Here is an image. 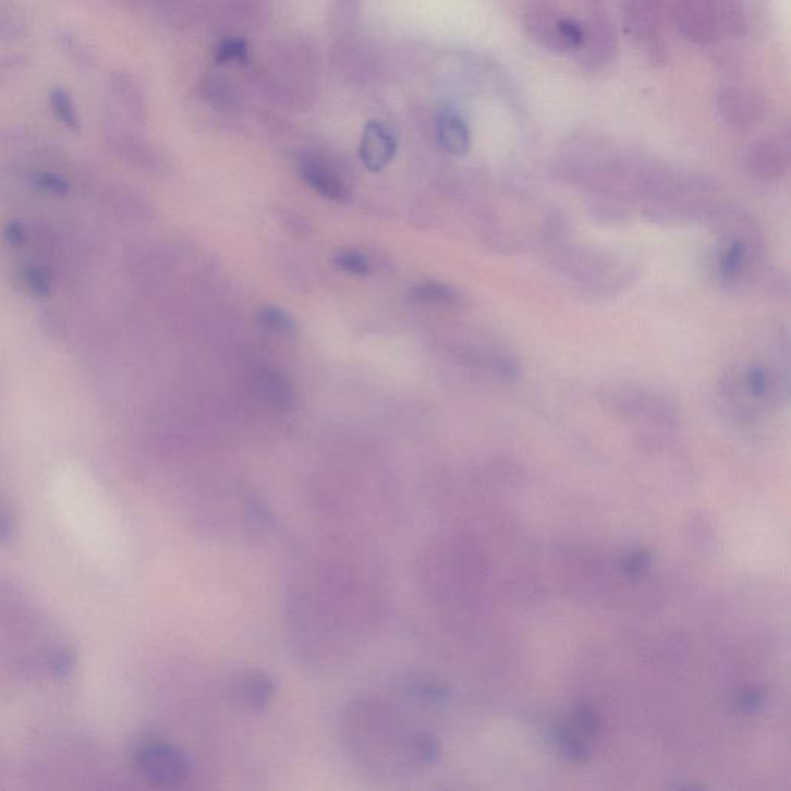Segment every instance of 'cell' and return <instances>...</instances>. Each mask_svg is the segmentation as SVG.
<instances>
[{"label": "cell", "mask_w": 791, "mask_h": 791, "mask_svg": "<svg viewBox=\"0 0 791 791\" xmlns=\"http://www.w3.org/2000/svg\"><path fill=\"white\" fill-rule=\"evenodd\" d=\"M340 739L351 763L375 779L399 781L435 763L434 735L380 698H357L343 713Z\"/></svg>", "instance_id": "cell-1"}, {"label": "cell", "mask_w": 791, "mask_h": 791, "mask_svg": "<svg viewBox=\"0 0 791 791\" xmlns=\"http://www.w3.org/2000/svg\"><path fill=\"white\" fill-rule=\"evenodd\" d=\"M136 770L147 782L157 787L183 786L191 776V760L186 753L161 739H143L133 750Z\"/></svg>", "instance_id": "cell-2"}, {"label": "cell", "mask_w": 791, "mask_h": 791, "mask_svg": "<svg viewBox=\"0 0 791 791\" xmlns=\"http://www.w3.org/2000/svg\"><path fill=\"white\" fill-rule=\"evenodd\" d=\"M676 21L693 42H713L719 36L720 10L716 0H676Z\"/></svg>", "instance_id": "cell-3"}, {"label": "cell", "mask_w": 791, "mask_h": 791, "mask_svg": "<svg viewBox=\"0 0 791 791\" xmlns=\"http://www.w3.org/2000/svg\"><path fill=\"white\" fill-rule=\"evenodd\" d=\"M717 109L728 125L746 131L764 118V98L750 88L728 87L717 96Z\"/></svg>", "instance_id": "cell-4"}, {"label": "cell", "mask_w": 791, "mask_h": 791, "mask_svg": "<svg viewBox=\"0 0 791 791\" xmlns=\"http://www.w3.org/2000/svg\"><path fill=\"white\" fill-rule=\"evenodd\" d=\"M624 27L632 38L641 40L650 50L656 51L660 42V0H626Z\"/></svg>", "instance_id": "cell-5"}, {"label": "cell", "mask_w": 791, "mask_h": 791, "mask_svg": "<svg viewBox=\"0 0 791 791\" xmlns=\"http://www.w3.org/2000/svg\"><path fill=\"white\" fill-rule=\"evenodd\" d=\"M276 694L272 679L260 671H243L229 680V696L246 711H264Z\"/></svg>", "instance_id": "cell-6"}, {"label": "cell", "mask_w": 791, "mask_h": 791, "mask_svg": "<svg viewBox=\"0 0 791 791\" xmlns=\"http://www.w3.org/2000/svg\"><path fill=\"white\" fill-rule=\"evenodd\" d=\"M583 29V42L579 47L580 59L593 69L605 65L616 53V36L608 16H605L604 11H595Z\"/></svg>", "instance_id": "cell-7"}, {"label": "cell", "mask_w": 791, "mask_h": 791, "mask_svg": "<svg viewBox=\"0 0 791 791\" xmlns=\"http://www.w3.org/2000/svg\"><path fill=\"white\" fill-rule=\"evenodd\" d=\"M746 165L757 179L767 181L782 179L790 166L789 147L779 139H764L754 144Z\"/></svg>", "instance_id": "cell-8"}, {"label": "cell", "mask_w": 791, "mask_h": 791, "mask_svg": "<svg viewBox=\"0 0 791 791\" xmlns=\"http://www.w3.org/2000/svg\"><path fill=\"white\" fill-rule=\"evenodd\" d=\"M398 151L394 136L382 123L372 121L365 127L361 142V160L369 172H380L391 165Z\"/></svg>", "instance_id": "cell-9"}, {"label": "cell", "mask_w": 791, "mask_h": 791, "mask_svg": "<svg viewBox=\"0 0 791 791\" xmlns=\"http://www.w3.org/2000/svg\"><path fill=\"white\" fill-rule=\"evenodd\" d=\"M301 175L313 191L331 202L343 203L349 198V188L338 173L319 160L305 158L301 162Z\"/></svg>", "instance_id": "cell-10"}, {"label": "cell", "mask_w": 791, "mask_h": 791, "mask_svg": "<svg viewBox=\"0 0 791 791\" xmlns=\"http://www.w3.org/2000/svg\"><path fill=\"white\" fill-rule=\"evenodd\" d=\"M438 142L447 154L462 157L472 146V133L467 121L454 110H446L438 120Z\"/></svg>", "instance_id": "cell-11"}, {"label": "cell", "mask_w": 791, "mask_h": 791, "mask_svg": "<svg viewBox=\"0 0 791 791\" xmlns=\"http://www.w3.org/2000/svg\"><path fill=\"white\" fill-rule=\"evenodd\" d=\"M109 87L118 105L135 121L146 120L147 102L142 85L125 72L110 73Z\"/></svg>", "instance_id": "cell-12"}, {"label": "cell", "mask_w": 791, "mask_h": 791, "mask_svg": "<svg viewBox=\"0 0 791 791\" xmlns=\"http://www.w3.org/2000/svg\"><path fill=\"white\" fill-rule=\"evenodd\" d=\"M752 245L749 240L742 239L741 235L734 234L733 239L728 240V245L723 247L719 258H717V272L720 279L727 283L741 282L742 277L746 272L750 264V253Z\"/></svg>", "instance_id": "cell-13"}, {"label": "cell", "mask_w": 791, "mask_h": 791, "mask_svg": "<svg viewBox=\"0 0 791 791\" xmlns=\"http://www.w3.org/2000/svg\"><path fill=\"white\" fill-rule=\"evenodd\" d=\"M741 390L744 398L756 404H767L768 399L775 394L776 380L770 368L765 364L749 365L742 372Z\"/></svg>", "instance_id": "cell-14"}, {"label": "cell", "mask_w": 791, "mask_h": 791, "mask_svg": "<svg viewBox=\"0 0 791 791\" xmlns=\"http://www.w3.org/2000/svg\"><path fill=\"white\" fill-rule=\"evenodd\" d=\"M257 388L261 398L276 409H287L294 401L291 384L283 376L268 369L257 376Z\"/></svg>", "instance_id": "cell-15"}, {"label": "cell", "mask_w": 791, "mask_h": 791, "mask_svg": "<svg viewBox=\"0 0 791 791\" xmlns=\"http://www.w3.org/2000/svg\"><path fill=\"white\" fill-rule=\"evenodd\" d=\"M28 20L17 0H0V39L20 40L27 35Z\"/></svg>", "instance_id": "cell-16"}, {"label": "cell", "mask_w": 791, "mask_h": 791, "mask_svg": "<svg viewBox=\"0 0 791 791\" xmlns=\"http://www.w3.org/2000/svg\"><path fill=\"white\" fill-rule=\"evenodd\" d=\"M48 106L54 118L69 129L70 132H80L81 117L77 110L75 99L72 94L64 87H53L48 94Z\"/></svg>", "instance_id": "cell-17"}, {"label": "cell", "mask_w": 791, "mask_h": 791, "mask_svg": "<svg viewBox=\"0 0 791 791\" xmlns=\"http://www.w3.org/2000/svg\"><path fill=\"white\" fill-rule=\"evenodd\" d=\"M57 40L59 50L64 53V57L73 65L84 70L95 69L96 57L94 50H90L83 39L77 38L73 33L62 32L59 33Z\"/></svg>", "instance_id": "cell-18"}, {"label": "cell", "mask_w": 791, "mask_h": 791, "mask_svg": "<svg viewBox=\"0 0 791 791\" xmlns=\"http://www.w3.org/2000/svg\"><path fill=\"white\" fill-rule=\"evenodd\" d=\"M410 297L413 302L430 303V305H439V303H452L457 301V292L452 288L442 283H425L423 287L413 288L410 291Z\"/></svg>", "instance_id": "cell-19"}, {"label": "cell", "mask_w": 791, "mask_h": 791, "mask_svg": "<svg viewBox=\"0 0 791 791\" xmlns=\"http://www.w3.org/2000/svg\"><path fill=\"white\" fill-rule=\"evenodd\" d=\"M258 324L265 328V330L276 332V334H292L295 331V321L292 319L290 314L283 312L282 308H276V306H268V308L261 309L258 313Z\"/></svg>", "instance_id": "cell-20"}, {"label": "cell", "mask_w": 791, "mask_h": 791, "mask_svg": "<svg viewBox=\"0 0 791 791\" xmlns=\"http://www.w3.org/2000/svg\"><path fill=\"white\" fill-rule=\"evenodd\" d=\"M216 61L218 64H227V62L245 64L247 61V44L243 39L223 40L217 47Z\"/></svg>", "instance_id": "cell-21"}, {"label": "cell", "mask_w": 791, "mask_h": 791, "mask_svg": "<svg viewBox=\"0 0 791 791\" xmlns=\"http://www.w3.org/2000/svg\"><path fill=\"white\" fill-rule=\"evenodd\" d=\"M334 264L342 271L353 273V276H365L369 271L367 257L357 251H342L336 255Z\"/></svg>", "instance_id": "cell-22"}, {"label": "cell", "mask_w": 791, "mask_h": 791, "mask_svg": "<svg viewBox=\"0 0 791 791\" xmlns=\"http://www.w3.org/2000/svg\"><path fill=\"white\" fill-rule=\"evenodd\" d=\"M36 186L42 188V191L51 192V194L62 195L69 191V184L64 179L51 172H39L35 175Z\"/></svg>", "instance_id": "cell-23"}, {"label": "cell", "mask_w": 791, "mask_h": 791, "mask_svg": "<svg viewBox=\"0 0 791 791\" xmlns=\"http://www.w3.org/2000/svg\"><path fill=\"white\" fill-rule=\"evenodd\" d=\"M25 280H27L29 290L35 291L38 295H47L50 292V280L39 269H27L25 271Z\"/></svg>", "instance_id": "cell-24"}, {"label": "cell", "mask_w": 791, "mask_h": 791, "mask_svg": "<svg viewBox=\"0 0 791 791\" xmlns=\"http://www.w3.org/2000/svg\"><path fill=\"white\" fill-rule=\"evenodd\" d=\"M649 557L645 552L631 553L626 560L623 561V571L630 575H641L643 569L648 568Z\"/></svg>", "instance_id": "cell-25"}, {"label": "cell", "mask_w": 791, "mask_h": 791, "mask_svg": "<svg viewBox=\"0 0 791 791\" xmlns=\"http://www.w3.org/2000/svg\"><path fill=\"white\" fill-rule=\"evenodd\" d=\"M25 59L17 54H0V75H11L20 72L24 66Z\"/></svg>", "instance_id": "cell-26"}, {"label": "cell", "mask_w": 791, "mask_h": 791, "mask_svg": "<svg viewBox=\"0 0 791 791\" xmlns=\"http://www.w3.org/2000/svg\"><path fill=\"white\" fill-rule=\"evenodd\" d=\"M73 667V656L72 653H69V650H59L57 654V657H54L53 660V669L54 672L59 676V678H64L65 674H69L70 671H72Z\"/></svg>", "instance_id": "cell-27"}, {"label": "cell", "mask_w": 791, "mask_h": 791, "mask_svg": "<svg viewBox=\"0 0 791 791\" xmlns=\"http://www.w3.org/2000/svg\"><path fill=\"white\" fill-rule=\"evenodd\" d=\"M576 720H579V727L583 728L586 733H594V731L598 728V719L597 716L594 715L593 709L580 708L579 715H576Z\"/></svg>", "instance_id": "cell-28"}, {"label": "cell", "mask_w": 791, "mask_h": 791, "mask_svg": "<svg viewBox=\"0 0 791 791\" xmlns=\"http://www.w3.org/2000/svg\"><path fill=\"white\" fill-rule=\"evenodd\" d=\"M760 705H763V696H760L759 693H756V691H750V693H745L744 696H741V708H744L745 711H754V709L759 708Z\"/></svg>", "instance_id": "cell-29"}, {"label": "cell", "mask_w": 791, "mask_h": 791, "mask_svg": "<svg viewBox=\"0 0 791 791\" xmlns=\"http://www.w3.org/2000/svg\"><path fill=\"white\" fill-rule=\"evenodd\" d=\"M11 535H13V528L9 516L0 510V541H10Z\"/></svg>", "instance_id": "cell-30"}]
</instances>
